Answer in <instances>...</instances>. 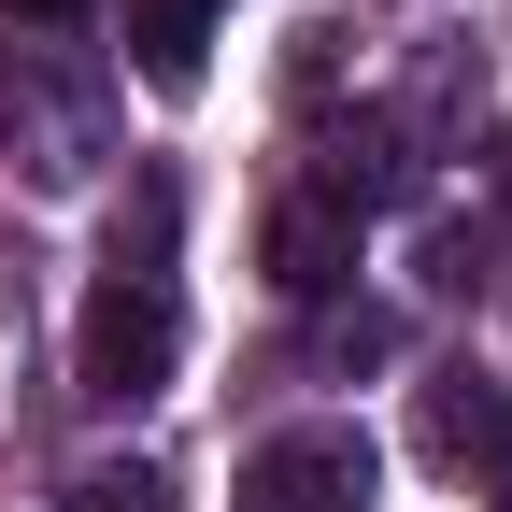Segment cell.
<instances>
[{
  "mask_svg": "<svg viewBox=\"0 0 512 512\" xmlns=\"http://www.w3.org/2000/svg\"><path fill=\"white\" fill-rule=\"evenodd\" d=\"M128 57H143L157 100H185L214 72V0H128Z\"/></svg>",
  "mask_w": 512,
  "mask_h": 512,
  "instance_id": "277c9868",
  "label": "cell"
},
{
  "mask_svg": "<svg viewBox=\"0 0 512 512\" xmlns=\"http://www.w3.org/2000/svg\"><path fill=\"white\" fill-rule=\"evenodd\" d=\"M470 484H484V498H498V512H512V413H498V427H484V456H470Z\"/></svg>",
  "mask_w": 512,
  "mask_h": 512,
  "instance_id": "52a82bcc",
  "label": "cell"
},
{
  "mask_svg": "<svg viewBox=\"0 0 512 512\" xmlns=\"http://www.w3.org/2000/svg\"><path fill=\"white\" fill-rule=\"evenodd\" d=\"M356 242H370V214L342 200V185H299V200H271V228H256V256H271L285 299H342L356 285Z\"/></svg>",
  "mask_w": 512,
  "mask_h": 512,
  "instance_id": "3957f363",
  "label": "cell"
},
{
  "mask_svg": "<svg viewBox=\"0 0 512 512\" xmlns=\"http://www.w3.org/2000/svg\"><path fill=\"white\" fill-rule=\"evenodd\" d=\"M15 15H43V29H57V15H86V0H15Z\"/></svg>",
  "mask_w": 512,
  "mask_h": 512,
  "instance_id": "ba28073f",
  "label": "cell"
},
{
  "mask_svg": "<svg viewBox=\"0 0 512 512\" xmlns=\"http://www.w3.org/2000/svg\"><path fill=\"white\" fill-rule=\"evenodd\" d=\"M171 356H185V299H171V271H100L86 328H72V384H86L100 413H143L157 384H171Z\"/></svg>",
  "mask_w": 512,
  "mask_h": 512,
  "instance_id": "6da1fadb",
  "label": "cell"
},
{
  "mask_svg": "<svg viewBox=\"0 0 512 512\" xmlns=\"http://www.w3.org/2000/svg\"><path fill=\"white\" fill-rule=\"evenodd\" d=\"M498 413H512V384H498V370H441V384H427V456H456V470H470Z\"/></svg>",
  "mask_w": 512,
  "mask_h": 512,
  "instance_id": "5b68a950",
  "label": "cell"
},
{
  "mask_svg": "<svg viewBox=\"0 0 512 512\" xmlns=\"http://www.w3.org/2000/svg\"><path fill=\"white\" fill-rule=\"evenodd\" d=\"M86 512H171V484H157V470H100V484H86Z\"/></svg>",
  "mask_w": 512,
  "mask_h": 512,
  "instance_id": "8992f818",
  "label": "cell"
},
{
  "mask_svg": "<svg viewBox=\"0 0 512 512\" xmlns=\"http://www.w3.org/2000/svg\"><path fill=\"white\" fill-rule=\"evenodd\" d=\"M384 484V441L370 427H285V441H256V456H242V512H356Z\"/></svg>",
  "mask_w": 512,
  "mask_h": 512,
  "instance_id": "7a4b0ae2",
  "label": "cell"
}]
</instances>
